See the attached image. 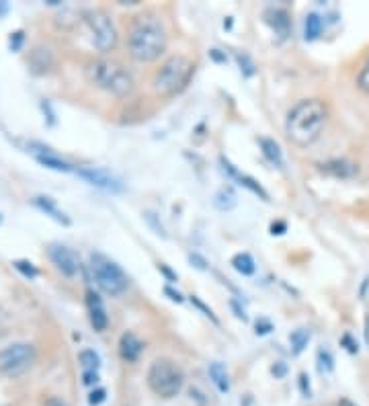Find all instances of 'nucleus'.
<instances>
[{"label": "nucleus", "instance_id": "5", "mask_svg": "<svg viewBox=\"0 0 369 406\" xmlns=\"http://www.w3.org/2000/svg\"><path fill=\"white\" fill-rule=\"evenodd\" d=\"M148 386L160 398H175L183 390V369L171 360H156L148 369Z\"/></svg>", "mask_w": 369, "mask_h": 406}, {"label": "nucleus", "instance_id": "14", "mask_svg": "<svg viewBox=\"0 0 369 406\" xmlns=\"http://www.w3.org/2000/svg\"><path fill=\"white\" fill-rule=\"evenodd\" d=\"M141 351H144V343L139 341L134 332H123L121 335V339H119V355L128 363L138 361Z\"/></svg>", "mask_w": 369, "mask_h": 406}, {"label": "nucleus", "instance_id": "7", "mask_svg": "<svg viewBox=\"0 0 369 406\" xmlns=\"http://www.w3.org/2000/svg\"><path fill=\"white\" fill-rule=\"evenodd\" d=\"M35 361V351L27 343H15L0 351V371L6 375H21Z\"/></svg>", "mask_w": 369, "mask_h": 406}, {"label": "nucleus", "instance_id": "18", "mask_svg": "<svg viewBox=\"0 0 369 406\" xmlns=\"http://www.w3.org/2000/svg\"><path fill=\"white\" fill-rule=\"evenodd\" d=\"M323 171L328 175L341 177V179H349L357 173V167L353 162H347V160H330V162L323 164Z\"/></svg>", "mask_w": 369, "mask_h": 406}, {"label": "nucleus", "instance_id": "40", "mask_svg": "<svg viewBox=\"0 0 369 406\" xmlns=\"http://www.w3.org/2000/svg\"><path fill=\"white\" fill-rule=\"evenodd\" d=\"M212 58H214V60H218V62H226V56H222V53H220V49H212Z\"/></svg>", "mask_w": 369, "mask_h": 406}, {"label": "nucleus", "instance_id": "15", "mask_svg": "<svg viewBox=\"0 0 369 406\" xmlns=\"http://www.w3.org/2000/svg\"><path fill=\"white\" fill-rule=\"evenodd\" d=\"M33 205L37 208V210H42L46 216H49L51 220H55L58 224H64L68 226L70 224V218L55 205V201L51 199V197H46V195H37L35 199H33Z\"/></svg>", "mask_w": 369, "mask_h": 406}, {"label": "nucleus", "instance_id": "32", "mask_svg": "<svg viewBox=\"0 0 369 406\" xmlns=\"http://www.w3.org/2000/svg\"><path fill=\"white\" fill-rule=\"evenodd\" d=\"M273 330V324L267 318H259L257 320V335H269Z\"/></svg>", "mask_w": 369, "mask_h": 406}, {"label": "nucleus", "instance_id": "6", "mask_svg": "<svg viewBox=\"0 0 369 406\" xmlns=\"http://www.w3.org/2000/svg\"><path fill=\"white\" fill-rule=\"evenodd\" d=\"M91 273L98 289H103L109 296H121L130 285L126 271L103 253H92L91 255Z\"/></svg>", "mask_w": 369, "mask_h": 406}, {"label": "nucleus", "instance_id": "11", "mask_svg": "<svg viewBox=\"0 0 369 406\" xmlns=\"http://www.w3.org/2000/svg\"><path fill=\"white\" fill-rule=\"evenodd\" d=\"M29 148H31L29 152L35 156V160H37L40 164H44L46 169L58 171V173H72V171H74V167H72L70 162H66L64 158H60L51 148L42 146V144H31Z\"/></svg>", "mask_w": 369, "mask_h": 406}, {"label": "nucleus", "instance_id": "47", "mask_svg": "<svg viewBox=\"0 0 369 406\" xmlns=\"http://www.w3.org/2000/svg\"><path fill=\"white\" fill-rule=\"evenodd\" d=\"M0 222H2V216H0Z\"/></svg>", "mask_w": 369, "mask_h": 406}, {"label": "nucleus", "instance_id": "16", "mask_svg": "<svg viewBox=\"0 0 369 406\" xmlns=\"http://www.w3.org/2000/svg\"><path fill=\"white\" fill-rule=\"evenodd\" d=\"M265 19H267V23L275 29V33L281 37V40H285L287 35H289V29H291V23H289V17H287V12L285 10H267L265 12Z\"/></svg>", "mask_w": 369, "mask_h": 406}, {"label": "nucleus", "instance_id": "19", "mask_svg": "<svg viewBox=\"0 0 369 406\" xmlns=\"http://www.w3.org/2000/svg\"><path fill=\"white\" fill-rule=\"evenodd\" d=\"M232 267L238 271L240 275L248 277V275H255L257 265H255V259L248 255V253H238L232 257Z\"/></svg>", "mask_w": 369, "mask_h": 406}, {"label": "nucleus", "instance_id": "1", "mask_svg": "<svg viewBox=\"0 0 369 406\" xmlns=\"http://www.w3.org/2000/svg\"><path fill=\"white\" fill-rule=\"evenodd\" d=\"M166 49V29L160 17L144 12L136 17L128 31V51L136 62H154Z\"/></svg>", "mask_w": 369, "mask_h": 406}, {"label": "nucleus", "instance_id": "13", "mask_svg": "<svg viewBox=\"0 0 369 406\" xmlns=\"http://www.w3.org/2000/svg\"><path fill=\"white\" fill-rule=\"evenodd\" d=\"M220 162H222V169H224V173H228L232 179H236L238 183H240V185H242V187L250 189L252 193H257V195H261V197H263L265 201H269V193H267V191H265V189H263V187H261V185H259L257 180L250 179V177H246V175H242V173H240V171H238V169H236L234 164H230V162H228V160H226L224 156L220 158Z\"/></svg>", "mask_w": 369, "mask_h": 406}, {"label": "nucleus", "instance_id": "36", "mask_svg": "<svg viewBox=\"0 0 369 406\" xmlns=\"http://www.w3.org/2000/svg\"><path fill=\"white\" fill-rule=\"evenodd\" d=\"M230 306H232V310H234V314H236V318H240L242 322H246V320H248V316H246V312H244V310H242V308L238 306V302H236V300H232Z\"/></svg>", "mask_w": 369, "mask_h": 406}, {"label": "nucleus", "instance_id": "41", "mask_svg": "<svg viewBox=\"0 0 369 406\" xmlns=\"http://www.w3.org/2000/svg\"><path fill=\"white\" fill-rule=\"evenodd\" d=\"M46 406H68L64 400H60V398H49L46 403Z\"/></svg>", "mask_w": 369, "mask_h": 406}, {"label": "nucleus", "instance_id": "8", "mask_svg": "<svg viewBox=\"0 0 369 406\" xmlns=\"http://www.w3.org/2000/svg\"><path fill=\"white\" fill-rule=\"evenodd\" d=\"M87 25L91 29L92 44L98 51H111L117 44V31L113 21L109 19V15L94 10L91 15H87Z\"/></svg>", "mask_w": 369, "mask_h": 406}, {"label": "nucleus", "instance_id": "34", "mask_svg": "<svg viewBox=\"0 0 369 406\" xmlns=\"http://www.w3.org/2000/svg\"><path fill=\"white\" fill-rule=\"evenodd\" d=\"M341 345H347L345 349H347L349 353H357V351H359V347H357V345L353 343V339H351V335H345V337L341 339Z\"/></svg>", "mask_w": 369, "mask_h": 406}, {"label": "nucleus", "instance_id": "9", "mask_svg": "<svg viewBox=\"0 0 369 406\" xmlns=\"http://www.w3.org/2000/svg\"><path fill=\"white\" fill-rule=\"evenodd\" d=\"M47 255L51 259V263L55 265V269L60 271L62 275L66 277H74L80 273V257L66 244H60V242H51L47 246Z\"/></svg>", "mask_w": 369, "mask_h": 406}, {"label": "nucleus", "instance_id": "10", "mask_svg": "<svg viewBox=\"0 0 369 406\" xmlns=\"http://www.w3.org/2000/svg\"><path fill=\"white\" fill-rule=\"evenodd\" d=\"M76 173L85 180H89L92 187H98L107 193H121L123 191V183L103 169H78Z\"/></svg>", "mask_w": 369, "mask_h": 406}, {"label": "nucleus", "instance_id": "2", "mask_svg": "<svg viewBox=\"0 0 369 406\" xmlns=\"http://www.w3.org/2000/svg\"><path fill=\"white\" fill-rule=\"evenodd\" d=\"M326 124V107L316 99L300 101L285 119V134L295 146L314 144L324 130Z\"/></svg>", "mask_w": 369, "mask_h": 406}, {"label": "nucleus", "instance_id": "3", "mask_svg": "<svg viewBox=\"0 0 369 406\" xmlns=\"http://www.w3.org/2000/svg\"><path fill=\"white\" fill-rule=\"evenodd\" d=\"M87 78L92 87L105 90L113 96H119V99L132 94V90H134L132 72L123 64L109 60V58L92 60L87 66Z\"/></svg>", "mask_w": 369, "mask_h": 406}, {"label": "nucleus", "instance_id": "28", "mask_svg": "<svg viewBox=\"0 0 369 406\" xmlns=\"http://www.w3.org/2000/svg\"><path fill=\"white\" fill-rule=\"evenodd\" d=\"M357 85H359V89L363 90V92H368L369 94V60L366 62V66H363V70L359 72V78H357Z\"/></svg>", "mask_w": 369, "mask_h": 406}, {"label": "nucleus", "instance_id": "27", "mask_svg": "<svg viewBox=\"0 0 369 406\" xmlns=\"http://www.w3.org/2000/svg\"><path fill=\"white\" fill-rule=\"evenodd\" d=\"M15 267H17V271H21L25 277H29V279L37 277V269H35V265L31 261H15Z\"/></svg>", "mask_w": 369, "mask_h": 406}, {"label": "nucleus", "instance_id": "39", "mask_svg": "<svg viewBox=\"0 0 369 406\" xmlns=\"http://www.w3.org/2000/svg\"><path fill=\"white\" fill-rule=\"evenodd\" d=\"M83 382L87 386H94L98 382V373H83Z\"/></svg>", "mask_w": 369, "mask_h": 406}, {"label": "nucleus", "instance_id": "38", "mask_svg": "<svg viewBox=\"0 0 369 406\" xmlns=\"http://www.w3.org/2000/svg\"><path fill=\"white\" fill-rule=\"evenodd\" d=\"M158 271H160V273H164V275H166V279H169V281H177V275H175V273H173V271L169 269V267H166V265H164V263H160V265H158Z\"/></svg>", "mask_w": 369, "mask_h": 406}, {"label": "nucleus", "instance_id": "31", "mask_svg": "<svg viewBox=\"0 0 369 406\" xmlns=\"http://www.w3.org/2000/svg\"><path fill=\"white\" fill-rule=\"evenodd\" d=\"M189 263H191L195 269L207 271V261H205L201 255H197V253H191V255H189Z\"/></svg>", "mask_w": 369, "mask_h": 406}, {"label": "nucleus", "instance_id": "24", "mask_svg": "<svg viewBox=\"0 0 369 406\" xmlns=\"http://www.w3.org/2000/svg\"><path fill=\"white\" fill-rule=\"evenodd\" d=\"M214 203H216V208L228 212V210H232V208L236 205V193L232 191L230 187H224V189H220V191L216 193Z\"/></svg>", "mask_w": 369, "mask_h": 406}, {"label": "nucleus", "instance_id": "23", "mask_svg": "<svg viewBox=\"0 0 369 406\" xmlns=\"http://www.w3.org/2000/svg\"><path fill=\"white\" fill-rule=\"evenodd\" d=\"M289 343H291V353L293 355H300L308 347V343H310V330H306V328L293 330L291 337H289Z\"/></svg>", "mask_w": 369, "mask_h": 406}, {"label": "nucleus", "instance_id": "33", "mask_svg": "<svg viewBox=\"0 0 369 406\" xmlns=\"http://www.w3.org/2000/svg\"><path fill=\"white\" fill-rule=\"evenodd\" d=\"M310 378L306 375V373H300V390H302V394L306 396V398H310L312 396V390H310V382H308Z\"/></svg>", "mask_w": 369, "mask_h": 406}, {"label": "nucleus", "instance_id": "30", "mask_svg": "<svg viewBox=\"0 0 369 406\" xmlns=\"http://www.w3.org/2000/svg\"><path fill=\"white\" fill-rule=\"evenodd\" d=\"M191 302H193V304H195V306H197V308H199V310H201L203 314L207 316V318H212V320H214V322L218 324V318H216V314H214V310H212V308H207V306H205V304H203V302H201V300H199L197 296H191Z\"/></svg>", "mask_w": 369, "mask_h": 406}, {"label": "nucleus", "instance_id": "44", "mask_svg": "<svg viewBox=\"0 0 369 406\" xmlns=\"http://www.w3.org/2000/svg\"><path fill=\"white\" fill-rule=\"evenodd\" d=\"M338 406H357V405H355V403H351L349 398H341V400H338Z\"/></svg>", "mask_w": 369, "mask_h": 406}, {"label": "nucleus", "instance_id": "21", "mask_svg": "<svg viewBox=\"0 0 369 406\" xmlns=\"http://www.w3.org/2000/svg\"><path fill=\"white\" fill-rule=\"evenodd\" d=\"M259 144H261V150H263V154L275 164V167H283V154H281V148H279V144H277L275 139H269V137H261L259 139Z\"/></svg>", "mask_w": 369, "mask_h": 406}, {"label": "nucleus", "instance_id": "42", "mask_svg": "<svg viewBox=\"0 0 369 406\" xmlns=\"http://www.w3.org/2000/svg\"><path fill=\"white\" fill-rule=\"evenodd\" d=\"M273 373L281 378V375L285 373V365H281V363H279V365H275V367H273Z\"/></svg>", "mask_w": 369, "mask_h": 406}, {"label": "nucleus", "instance_id": "37", "mask_svg": "<svg viewBox=\"0 0 369 406\" xmlns=\"http://www.w3.org/2000/svg\"><path fill=\"white\" fill-rule=\"evenodd\" d=\"M164 294H166L173 302H177V304H181V302H183V296H181L179 291H175L173 287H169V285L164 287Z\"/></svg>", "mask_w": 369, "mask_h": 406}, {"label": "nucleus", "instance_id": "4", "mask_svg": "<svg viewBox=\"0 0 369 406\" xmlns=\"http://www.w3.org/2000/svg\"><path fill=\"white\" fill-rule=\"evenodd\" d=\"M195 72V64L184 56H171L154 74L152 89L160 96H173L189 85Z\"/></svg>", "mask_w": 369, "mask_h": 406}, {"label": "nucleus", "instance_id": "22", "mask_svg": "<svg viewBox=\"0 0 369 406\" xmlns=\"http://www.w3.org/2000/svg\"><path fill=\"white\" fill-rule=\"evenodd\" d=\"M78 361H80L83 373H98V369H101V357H98V353L92 351V349L80 351Z\"/></svg>", "mask_w": 369, "mask_h": 406}, {"label": "nucleus", "instance_id": "26", "mask_svg": "<svg viewBox=\"0 0 369 406\" xmlns=\"http://www.w3.org/2000/svg\"><path fill=\"white\" fill-rule=\"evenodd\" d=\"M236 62H238V66H240V72L244 74V76H252L255 72H257V66H255V62L246 56V53H238L236 56Z\"/></svg>", "mask_w": 369, "mask_h": 406}, {"label": "nucleus", "instance_id": "46", "mask_svg": "<svg viewBox=\"0 0 369 406\" xmlns=\"http://www.w3.org/2000/svg\"><path fill=\"white\" fill-rule=\"evenodd\" d=\"M366 341H368V345H369V314H368V318H366Z\"/></svg>", "mask_w": 369, "mask_h": 406}, {"label": "nucleus", "instance_id": "20", "mask_svg": "<svg viewBox=\"0 0 369 406\" xmlns=\"http://www.w3.org/2000/svg\"><path fill=\"white\" fill-rule=\"evenodd\" d=\"M323 33V19L316 12H310L304 21V37L306 42H314Z\"/></svg>", "mask_w": 369, "mask_h": 406}, {"label": "nucleus", "instance_id": "12", "mask_svg": "<svg viewBox=\"0 0 369 406\" xmlns=\"http://www.w3.org/2000/svg\"><path fill=\"white\" fill-rule=\"evenodd\" d=\"M87 310H89L92 328L96 332H103L109 326V316H107V310L103 306L101 296L96 291H92V289H87Z\"/></svg>", "mask_w": 369, "mask_h": 406}, {"label": "nucleus", "instance_id": "25", "mask_svg": "<svg viewBox=\"0 0 369 406\" xmlns=\"http://www.w3.org/2000/svg\"><path fill=\"white\" fill-rule=\"evenodd\" d=\"M316 360H318V371L320 373H330L334 369V360H332L328 349H318V357Z\"/></svg>", "mask_w": 369, "mask_h": 406}, {"label": "nucleus", "instance_id": "45", "mask_svg": "<svg viewBox=\"0 0 369 406\" xmlns=\"http://www.w3.org/2000/svg\"><path fill=\"white\" fill-rule=\"evenodd\" d=\"M6 10H8V2H4V0H2V2H0V15H4Z\"/></svg>", "mask_w": 369, "mask_h": 406}, {"label": "nucleus", "instance_id": "17", "mask_svg": "<svg viewBox=\"0 0 369 406\" xmlns=\"http://www.w3.org/2000/svg\"><path fill=\"white\" fill-rule=\"evenodd\" d=\"M209 378H212V382L216 384V388L220 392L230 390V378H228V369H226L224 363H220V361L209 363Z\"/></svg>", "mask_w": 369, "mask_h": 406}, {"label": "nucleus", "instance_id": "29", "mask_svg": "<svg viewBox=\"0 0 369 406\" xmlns=\"http://www.w3.org/2000/svg\"><path fill=\"white\" fill-rule=\"evenodd\" d=\"M105 398H107V392L103 390V388H96V390H92L91 396H89V405L91 406H98L105 403Z\"/></svg>", "mask_w": 369, "mask_h": 406}, {"label": "nucleus", "instance_id": "43", "mask_svg": "<svg viewBox=\"0 0 369 406\" xmlns=\"http://www.w3.org/2000/svg\"><path fill=\"white\" fill-rule=\"evenodd\" d=\"M271 230H273V234H275V230H279V234H283L285 232V224L283 222H277V224L271 226Z\"/></svg>", "mask_w": 369, "mask_h": 406}, {"label": "nucleus", "instance_id": "35", "mask_svg": "<svg viewBox=\"0 0 369 406\" xmlns=\"http://www.w3.org/2000/svg\"><path fill=\"white\" fill-rule=\"evenodd\" d=\"M23 44V33L21 31H17V33H10V40H8V45H10V49H19Z\"/></svg>", "mask_w": 369, "mask_h": 406}]
</instances>
